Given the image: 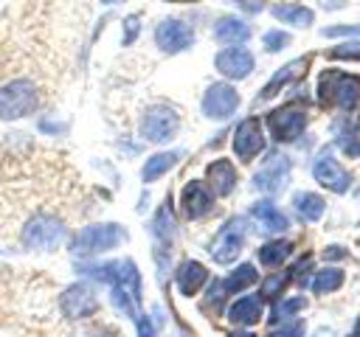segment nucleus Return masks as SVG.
<instances>
[{"mask_svg":"<svg viewBox=\"0 0 360 337\" xmlns=\"http://www.w3.org/2000/svg\"><path fill=\"white\" fill-rule=\"evenodd\" d=\"M318 101L326 107L352 110L360 101V79L343 70H323L318 79Z\"/></svg>","mask_w":360,"mask_h":337,"instance_id":"f257e3e1","label":"nucleus"},{"mask_svg":"<svg viewBox=\"0 0 360 337\" xmlns=\"http://www.w3.org/2000/svg\"><path fill=\"white\" fill-rule=\"evenodd\" d=\"M39 107V90L31 79H11L0 87V121H17Z\"/></svg>","mask_w":360,"mask_h":337,"instance_id":"f03ea898","label":"nucleus"},{"mask_svg":"<svg viewBox=\"0 0 360 337\" xmlns=\"http://www.w3.org/2000/svg\"><path fill=\"white\" fill-rule=\"evenodd\" d=\"M62 239H65V225L59 216H53L48 211L34 213L20 230V242L28 250H53L62 244Z\"/></svg>","mask_w":360,"mask_h":337,"instance_id":"7ed1b4c3","label":"nucleus"},{"mask_svg":"<svg viewBox=\"0 0 360 337\" xmlns=\"http://www.w3.org/2000/svg\"><path fill=\"white\" fill-rule=\"evenodd\" d=\"M124 239H127V230L121 225H112V222H107V225H87V227H82L73 236L70 250L76 256H98V253H107V250L118 247Z\"/></svg>","mask_w":360,"mask_h":337,"instance_id":"20e7f679","label":"nucleus"},{"mask_svg":"<svg viewBox=\"0 0 360 337\" xmlns=\"http://www.w3.org/2000/svg\"><path fill=\"white\" fill-rule=\"evenodd\" d=\"M177 129H180V115L166 104L149 107L141 118V135L149 143H166L177 135Z\"/></svg>","mask_w":360,"mask_h":337,"instance_id":"39448f33","label":"nucleus"},{"mask_svg":"<svg viewBox=\"0 0 360 337\" xmlns=\"http://www.w3.org/2000/svg\"><path fill=\"white\" fill-rule=\"evenodd\" d=\"M307 126V110L304 107H295V104H287V107H278L273 112H267V129L273 135V140L278 143H290L295 140Z\"/></svg>","mask_w":360,"mask_h":337,"instance_id":"423d86ee","label":"nucleus"},{"mask_svg":"<svg viewBox=\"0 0 360 337\" xmlns=\"http://www.w3.org/2000/svg\"><path fill=\"white\" fill-rule=\"evenodd\" d=\"M242 244H245V222L239 216H233V219H228L219 227V233L214 236V242H211L208 250H211V258L217 264H231L239 256Z\"/></svg>","mask_w":360,"mask_h":337,"instance_id":"0eeeda50","label":"nucleus"},{"mask_svg":"<svg viewBox=\"0 0 360 337\" xmlns=\"http://www.w3.org/2000/svg\"><path fill=\"white\" fill-rule=\"evenodd\" d=\"M239 107V93L225 84V81H217V84H208L205 95H202V115L205 118H214V121H225L236 112Z\"/></svg>","mask_w":360,"mask_h":337,"instance_id":"6e6552de","label":"nucleus"},{"mask_svg":"<svg viewBox=\"0 0 360 337\" xmlns=\"http://www.w3.org/2000/svg\"><path fill=\"white\" fill-rule=\"evenodd\" d=\"M59 306H62L65 317L82 320V317L96 315L98 298H96V292H93L90 284H73V286H68V289L59 295Z\"/></svg>","mask_w":360,"mask_h":337,"instance_id":"1a4fd4ad","label":"nucleus"},{"mask_svg":"<svg viewBox=\"0 0 360 337\" xmlns=\"http://www.w3.org/2000/svg\"><path fill=\"white\" fill-rule=\"evenodd\" d=\"M191 42H194V31L183 20H163L155 28V45L163 53H180V51L191 48Z\"/></svg>","mask_w":360,"mask_h":337,"instance_id":"9d476101","label":"nucleus"},{"mask_svg":"<svg viewBox=\"0 0 360 337\" xmlns=\"http://www.w3.org/2000/svg\"><path fill=\"white\" fill-rule=\"evenodd\" d=\"M264 149V132H262V121L259 118H245L236 132H233V154L242 163H250L259 152Z\"/></svg>","mask_w":360,"mask_h":337,"instance_id":"9b49d317","label":"nucleus"},{"mask_svg":"<svg viewBox=\"0 0 360 337\" xmlns=\"http://www.w3.org/2000/svg\"><path fill=\"white\" fill-rule=\"evenodd\" d=\"M290 157H284V154H270L267 160H264V166L253 174V185L259 188V191H264V194H278L284 185H287V180H290Z\"/></svg>","mask_w":360,"mask_h":337,"instance_id":"f8f14e48","label":"nucleus"},{"mask_svg":"<svg viewBox=\"0 0 360 337\" xmlns=\"http://www.w3.org/2000/svg\"><path fill=\"white\" fill-rule=\"evenodd\" d=\"M214 65H217V70H219L225 79L236 81V79L250 76V70L256 67V59H253V53H250L248 48H242V45H228L225 51L217 53Z\"/></svg>","mask_w":360,"mask_h":337,"instance_id":"ddd939ff","label":"nucleus"},{"mask_svg":"<svg viewBox=\"0 0 360 337\" xmlns=\"http://www.w3.org/2000/svg\"><path fill=\"white\" fill-rule=\"evenodd\" d=\"M180 208H183L186 219H202L214 208V191L202 180H191L180 191Z\"/></svg>","mask_w":360,"mask_h":337,"instance_id":"4468645a","label":"nucleus"},{"mask_svg":"<svg viewBox=\"0 0 360 337\" xmlns=\"http://www.w3.org/2000/svg\"><path fill=\"white\" fill-rule=\"evenodd\" d=\"M312 177H315L323 188H329V191H335V194H346L349 185H352V174L343 171V166H340L329 152L318 154V160H315V166H312Z\"/></svg>","mask_w":360,"mask_h":337,"instance_id":"2eb2a0df","label":"nucleus"},{"mask_svg":"<svg viewBox=\"0 0 360 337\" xmlns=\"http://www.w3.org/2000/svg\"><path fill=\"white\" fill-rule=\"evenodd\" d=\"M205 281H208V270H205V264H200V261H194V258L180 261V267H177V272H174V284H177L180 295H186V298L197 295V292L202 289Z\"/></svg>","mask_w":360,"mask_h":337,"instance_id":"dca6fc26","label":"nucleus"},{"mask_svg":"<svg viewBox=\"0 0 360 337\" xmlns=\"http://www.w3.org/2000/svg\"><path fill=\"white\" fill-rule=\"evenodd\" d=\"M205 180H208V188H211L217 197H228V194L236 188V168H233L231 160L217 157L214 163H208Z\"/></svg>","mask_w":360,"mask_h":337,"instance_id":"f3484780","label":"nucleus"},{"mask_svg":"<svg viewBox=\"0 0 360 337\" xmlns=\"http://www.w3.org/2000/svg\"><path fill=\"white\" fill-rule=\"evenodd\" d=\"M250 216H253L267 233H284V230L290 227V219L284 216V211H278L276 202H270V199H259V202H253Z\"/></svg>","mask_w":360,"mask_h":337,"instance_id":"a211bd4d","label":"nucleus"},{"mask_svg":"<svg viewBox=\"0 0 360 337\" xmlns=\"http://www.w3.org/2000/svg\"><path fill=\"white\" fill-rule=\"evenodd\" d=\"M214 39L222 42V45H242V42L250 39V25L236 20V17H222L214 25Z\"/></svg>","mask_w":360,"mask_h":337,"instance_id":"6ab92c4d","label":"nucleus"},{"mask_svg":"<svg viewBox=\"0 0 360 337\" xmlns=\"http://www.w3.org/2000/svg\"><path fill=\"white\" fill-rule=\"evenodd\" d=\"M307 62H309V59L304 56V59H295V62H290V65H284V67H281V70H278V73H276V76H273V79H270V81L264 84V90L259 93V101H267V98H273V95H278L284 84H290V81H295V79H298V76L304 73V67H307Z\"/></svg>","mask_w":360,"mask_h":337,"instance_id":"aec40b11","label":"nucleus"},{"mask_svg":"<svg viewBox=\"0 0 360 337\" xmlns=\"http://www.w3.org/2000/svg\"><path fill=\"white\" fill-rule=\"evenodd\" d=\"M228 320L236 323V326H253V323H259L262 320V300L259 298H250V295L233 300L231 309H228Z\"/></svg>","mask_w":360,"mask_h":337,"instance_id":"412c9836","label":"nucleus"},{"mask_svg":"<svg viewBox=\"0 0 360 337\" xmlns=\"http://www.w3.org/2000/svg\"><path fill=\"white\" fill-rule=\"evenodd\" d=\"M292 208H295V213H298L301 219L318 222V219L323 216V211H326V202H323V197L315 194V191H298V194L292 197Z\"/></svg>","mask_w":360,"mask_h":337,"instance_id":"4be33fe9","label":"nucleus"},{"mask_svg":"<svg viewBox=\"0 0 360 337\" xmlns=\"http://www.w3.org/2000/svg\"><path fill=\"white\" fill-rule=\"evenodd\" d=\"M273 17L281 20V22H290V25H295V28H307V25L315 20L312 8L298 6V3H278V6H273Z\"/></svg>","mask_w":360,"mask_h":337,"instance_id":"5701e85b","label":"nucleus"},{"mask_svg":"<svg viewBox=\"0 0 360 337\" xmlns=\"http://www.w3.org/2000/svg\"><path fill=\"white\" fill-rule=\"evenodd\" d=\"M177 160H180V152H158V154H152V157L143 163V168H141L143 183H155V180H160Z\"/></svg>","mask_w":360,"mask_h":337,"instance_id":"b1692460","label":"nucleus"},{"mask_svg":"<svg viewBox=\"0 0 360 337\" xmlns=\"http://www.w3.org/2000/svg\"><path fill=\"white\" fill-rule=\"evenodd\" d=\"M290 253H292V242H287V239H273V242H267V244L259 247V261H262L264 267L276 270V267H281V264L287 261Z\"/></svg>","mask_w":360,"mask_h":337,"instance_id":"393cba45","label":"nucleus"},{"mask_svg":"<svg viewBox=\"0 0 360 337\" xmlns=\"http://www.w3.org/2000/svg\"><path fill=\"white\" fill-rule=\"evenodd\" d=\"M256 281H259L256 267H253V264H239L236 270H231V275L222 281V286H225V292L231 295V292H242V289L253 286Z\"/></svg>","mask_w":360,"mask_h":337,"instance_id":"a878e982","label":"nucleus"},{"mask_svg":"<svg viewBox=\"0 0 360 337\" xmlns=\"http://www.w3.org/2000/svg\"><path fill=\"white\" fill-rule=\"evenodd\" d=\"M152 233L160 242V247H166L172 242V236H174V219H172V208L169 205H160L158 208V213L152 219Z\"/></svg>","mask_w":360,"mask_h":337,"instance_id":"bb28decb","label":"nucleus"},{"mask_svg":"<svg viewBox=\"0 0 360 337\" xmlns=\"http://www.w3.org/2000/svg\"><path fill=\"white\" fill-rule=\"evenodd\" d=\"M340 284H343V270L326 267V270H318V275L312 278V292L326 295V292H335Z\"/></svg>","mask_w":360,"mask_h":337,"instance_id":"cd10ccee","label":"nucleus"},{"mask_svg":"<svg viewBox=\"0 0 360 337\" xmlns=\"http://www.w3.org/2000/svg\"><path fill=\"white\" fill-rule=\"evenodd\" d=\"M338 146L343 149V154L360 157V124H349V126L338 135Z\"/></svg>","mask_w":360,"mask_h":337,"instance_id":"c85d7f7f","label":"nucleus"},{"mask_svg":"<svg viewBox=\"0 0 360 337\" xmlns=\"http://www.w3.org/2000/svg\"><path fill=\"white\" fill-rule=\"evenodd\" d=\"M304 306H307V298H301V295L287 298V300H281V303L273 306V317H270V320H273V323H276V320H287V317L298 315Z\"/></svg>","mask_w":360,"mask_h":337,"instance_id":"c756f323","label":"nucleus"},{"mask_svg":"<svg viewBox=\"0 0 360 337\" xmlns=\"http://www.w3.org/2000/svg\"><path fill=\"white\" fill-rule=\"evenodd\" d=\"M290 278H292L290 272H278V275H270V278L262 284V295H264V298H276V295H278V292L287 286V281H290Z\"/></svg>","mask_w":360,"mask_h":337,"instance_id":"7c9ffc66","label":"nucleus"},{"mask_svg":"<svg viewBox=\"0 0 360 337\" xmlns=\"http://www.w3.org/2000/svg\"><path fill=\"white\" fill-rule=\"evenodd\" d=\"M262 42H264V51L276 53V51H281V48L290 42V34H284V31H267V34L262 37Z\"/></svg>","mask_w":360,"mask_h":337,"instance_id":"2f4dec72","label":"nucleus"},{"mask_svg":"<svg viewBox=\"0 0 360 337\" xmlns=\"http://www.w3.org/2000/svg\"><path fill=\"white\" fill-rule=\"evenodd\" d=\"M329 59H360V39L346 42V45H335L329 51Z\"/></svg>","mask_w":360,"mask_h":337,"instance_id":"473e14b6","label":"nucleus"},{"mask_svg":"<svg viewBox=\"0 0 360 337\" xmlns=\"http://www.w3.org/2000/svg\"><path fill=\"white\" fill-rule=\"evenodd\" d=\"M267 337H304V320H290V323L273 329Z\"/></svg>","mask_w":360,"mask_h":337,"instance_id":"72a5a7b5","label":"nucleus"},{"mask_svg":"<svg viewBox=\"0 0 360 337\" xmlns=\"http://www.w3.org/2000/svg\"><path fill=\"white\" fill-rule=\"evenodd\" d=\"M323 37H360V25H329Z\"/></svg>","mask_w":360,"mask_h":337,"instance_id":"f704fd0d","label":"nucleus"},{"mask_svg":"<svg viewBox=\"0 0 360 337\" xmlns=\"http://www.w3.org/2000/svg\"><path fill=\"white\" fill-rule=\"evenodd\" d=\"M225 295H228V292H225L222 281H214V284H211V292H208V298H205V306L219 309V303H222V298H225Z\"/></svg>","mask_w":360,"mask_h":337,"instance_id":"c9c22d12","label":"nucleus"},{"mask_svg":"<svg viewBox=\"0 0 360 337\" xmlns=\"http://www.w3.org/2000/svg\"><path fill=\"white\" fill-rule=\"evenodd\" d=\"M138 28H141V22H138V17H135V14L124 20V45H132V42H135Z\"/></svg>","mask_w":360,"mask_h":337,"instance_id":"e433bc0d","label":"nucleus"},{"mask_svg":"<svg viewBox=\"0 0 360 337\" xmlns=\"http://www.w3.org/2000/svg\"><path fill=\"white\" fill-rule=\"evenodd\" d=\"M135 326H138V337H155V326L149 323L146 315H141V317L135 320Z\"/></svg>","mask_w":360,"mask_h":337,"instance_id":"4c0bfd02","label":"nucleus"},{"mask_svg":"<svg viewBox=\"0 0 360 337\" xmlns=\"http://www.w3.org/2000/svg\"><path fill=\"white\" fill-rule=\"evenodd\" d=\"M343 256H346V250L338 244H329V250H323V258H343Z\"/></svg>","mask_w":360,"mask_h":337,"instance_id":"58836bf2","label":"nucleus"},{"mask_svg":"<svg viewBox=\"0 0 360 337\" xmlns=\"http://www.w3.org/2000/svg\"><path fill=\"white\" fill-rule=\"evenodd\" d=\"M228 337H256V334H253V331H242V329H239V331H231Z\"/></svg>","mask_w":360,"mask_h":337,"instance_id":"ea45409f","label":"nucleus"},{"mask_svg":"<svg viewBox=\"0 0 360 337\" xmlns=\"http://www.w3.org/2000/svg\"><path fill=\"white\" fill-rule=\"evenodd\" d=\"M349 337H360V331H352V334H349Z\"/></svg>","mask_w":360,"mask_h":337,"instance_id":"a19ab883","label":"nucleus"},{"mask_svg":"<svg viewBox=\"0 0 360 337\" xmlns=\"http://www.w3.org/2000/svg\"><path fill=\"white\" fill-rule=\"evenodd\" d=\"M101 3H121V0H101Z\"/></svg>","mask_w":360,"mask_h":337,"instance_id":"79ce46f5","label":"nucleus"},{"mask_svg":"<svg viewBox=\"0 0 360 337\" xmlns=\"http://www.w3.org/2000/svg\"><path fill=\"white\" fill-rule=\"evenodd\" d=\"M357 331H360V320H357Z\"/></svg>","mask_w":360,"mask_h":337,"instance_id":"37998d69","label":"nucleus"}]
</instances>
